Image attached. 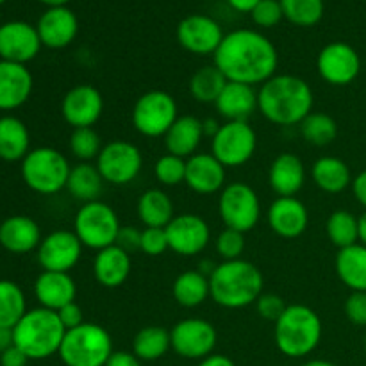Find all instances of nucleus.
Listing matches in <instances>:
<instances>
[{
	"label": "nucleus",
	"instance_id": "f257e3e1",
	"mask_svg": "<svg viewBox=\"0 0 366 366\" xmlns=\"http://www.w3.org/2000/svg\"><path fill=\"white\" fill-rule=\"evenodd\" d=\"M213 64L227 81L256 88L277 74L279 54L274 43L259 31L236 29L224 36Z\"/></svg>",
	"mask_w": 366,
	"mask_h": 366
},
{
	"label": "nucleus",
	"instance_id": "39448f33",
	"mask_svg": "<svg viewBox=\"0 0 366 366\" xmlns=\"http://www.w3.org/2000/svg\"><path fill=\"white\" fill-rule=\"evenodd\" d=\"M11 335L14 347H18L29 360L39 361L59 354L66 329L61 324L56 311L36 307L24 315Z\"/></svg>",
	"mask_w": 366,
	"mask_h": 366
},
{
	"label": "nucleus",
	"instance_id": "aec40b11",
	"mask_svg": "<svg viewBox=\"0 0 366 366\" xmlns=\"http://www.w3.org/2000/svg\"><path fill=\"white\" fill-rule=\"evenodd\" d=\"M272 231L285 239H295L307 231L310 211L297 197H277L267 211Z\"/></svg>",
	"mask_w": 366,
	"mask_h": 366
},
{
	"label": "nucleus",
	"instance_id": "7ed1b4c3",
	"mask_svg": "<svg viewBox=\"0 0 366 366\" xmlns=\"http://www.w3.org/2000/svg\"><path fill=\"white\" fill-rule=\"evenodd\" d=\"M263 286L264 277L259 268L243 257L222 261L209 275L211 299L225 310H243L256 304Z\"/></svg>",
	"mask_w": 366,
	"mask_h": 366
},
{
	"label": "nucleus",
	"instance_id": "de8ad7c7",
	"mask_svg": "<svg viewBox=\"0 0 366 366\" xmlns=\"http://www.w3.org/2000/svg\"><path fill=\"white\" fill-rule=\"evenodd\" d=\"M256 310L261 318L270 320L275 324V322L281 318V315L285 313L286 302L281 295H277V293H261V297L256 302Z\"/></svg>",
	"mask_w": 366,
	"mask_h": 366
},
{
	"label": "nucleus",
	"instance_id": "13d9d810",
	"mask_svg": "<svg viewBox=\"0 0 366 366\" xmlns=\"http://www.w3.org/2000/svg\"><path fill=\"white\" fill-rule=\"evenodd\" d=\"M222 124H218L214 118H206V120H202V131H204V138H213L214 134L218 132V129H220Z\"/></svg>",
	"mask_w": 366,
	"mask_h": 366
},
{
	"label": "nucleus",
	"instance_id": "b1692460",
	"mask_svg": "<svg viewBox=\"0 0 366 366\" xmlns=\"http://www.w3.org/2000/svg\"><path fill=\"white\" fill-rule=\"evenodd\" d=\"M34 297L39 307L59 311L66 304L75 302L77 285H75L74 277L66 272L43 270L34 281Z\"/></svg>",
	"mask_w": 366,
	"mask_h": 366
},
{
	"label": "nucleus",
	"instance_id": "5fc2aeb1",
	"mask_svg": "<svg viewBox=\"0 0 366 366\" xmlns=\"http://www.w3.org/2000/svg\"><path fill=\"white\" fill-rule=\"evenodd\" d=\"M350 188H352V193L354 197H356L357 202H360V206H363L366 211V170L360 172V174L352 179V186H350Z\"/></svg>",
	"mask_w": 366,
	"mask_h": 366
},
{
	"label": "nucleus",
	"instance_id": "bf43d9fd",
	"mask_svg": "<svg viewBox=\"0 0 366 366\" xmlns=\"http://www.w3.org/2000/svg\"><path fill=\"white\" fill-rule=\"evenodd\" d=\"M11 345H13V335H11V331H7V329L0 327V354Z\"/></svg>",
	"mask_w": 366,
	"mask_h": 366
},
{
	"label": "nucleus",
	"instance_id": "ddd939ff",
	"mask_svg": "<svg viewBox=\"0 0 366 366\" xmlns=\"http://www.w3.org/2000/svg\"><path fill=\"white\" fill-rule=\"evenodd\" d=\"M172 350L182 360L202 361L214 354L218 332L209 320L204 318H184L177 322L170 331Z\"/></svg>",
	"mask_w": 366,
	"mask_h": 366
},
{
	"label": "nucleus",
	"instance_id": "e2e57ef3",
	"mask_svg": "<svg viewBox=\"0 0 366 366\" xmlns=\"http://www.w3.org/2000/svg\"><path fill=\"white\" fill-rule=\"evenodd\" d=\"M300 366H338V365L331 363V361H325V360H310Z\"/></svg>",
	"mask_w": 366,
	"mask_h": 366
},
{
	"label": "nucleus",
	"instance_id": "c756f323",
	"mask_svg": "<svg viewBox=\"0 0 366 366\" xmlns=\"http://www.w3.org/2000/svg\"><path fill=\"white\" fill-rule=\"evenodd\" d=\"M31 152V134L24 122L13 114L0 117V159L7 163L24 161Z\"/></svg>",
	"mask_w": 366,
	"mask_h": 366
},
{
	"label": "nucleus",
	"instance_id": "9d476101",
	"mask_svg": "<svg viewBox=\"0 0 366 366\" xmlns=\"http://www.w3.org/2000/svg\"><path fill=\"white\" fill-rule=\"evenodd\" d=\"M261 213L259 195L247 182H231L220 192L218 214L225 227L247 234L259 224Z\"/></svg>",
	"mask_w": 366,
	"mask_h": 366
},
{
	"label": "nucleus",
	"instance_id": "6ab92c4d",
	"mask_svg": "<svg viewBox=\"0 0 366 366\" xmlns=\"http://www.w3.org/2000/svg\"><path fill=\"white\" fill-rule=\"evenodd\" d=\"M36 25L21 20L6 21L0 25V59L27 64L41 50Z\"/></svg>",
	"mask_w": 366,
	"mask_h": 366
},
{
	"label": "nucleus",
	"instance_id": "a211bd4d",
	"mask_svg": "<svg viewBox=\"0 0 366 366\" xmlns=\"http://www.w3.org/2000/svg\"><path fill=\"white\" fill-rule=\"evenodd\" d=\"M104 113V97L93 84H77L64 93L61 114L70 127H93Z\"/></svg>",
	"mask_w": 366,
	"mask_h": 366
},
{
	"label": "nucleus",
	"instance_id": "37998d69",
	"mask_svg": "<svg viewBox=\"0 0 366 366\" xmlns=\"http://www.w3.org/2000/svg\"><path fill=\"white\" fill-rule=\"evenodd\" d=\"M154 175L163 186H179L186 179V159L174 156V154H164L154 164Z\"/></svg>",
	"mask_w": 366,
	"mask_h": 366
},
{
	"label": "nucleus",
	"instance_id": "09e8293b",
	"mask_svg": "<svg viewBox=\"0 0 366 366\" xmlns=\"http://www.w3.org/2000/svg\"><path fill=\"white\" fill-rule=\"evenodd\" d=\"M345 317L356 327L366 329V292H352L347 297Z\"/></svg>",
	"mask_w": 366,
	"mask_h": 366
},
{
	"label": "nucleus",
	"instance_id": "4c0bfd02",
	"mask_svg": "<svg viewBox=\"0 0 366 366\" xmlns=\"http://www.w3.org/2000/svg\"><path fill=\"white\" fill-rule=\"evenodd\" d=\"M225 84H227L225 75L214 64H206L189 79V95L200 104H214Z\"/></svg>",
	"mask_w": 366,
	"mask_h": 366
},
{
	"label": "nucleus",
	"instance_id": "1a4fd4ad",
	"mask_svg": "<svg viewBox=\"0 0 366 366\" xmlns=\"http://www.w3.org/2000/svg\"><path fill=\"white\" fill-rule=\"evenodd\" d=\"M177 118V100L164 89H150L139 95L131 113L132 127L145 138H164Z\"/></svg>",
	"mask_w": 366,
	"mask_h": 366
},
{
	"label": "nucleus",
	"instance_id": "4468645a",
	"mask_svg": "<svg viewBox=\"0 0 366 366\" xmlns=\"http://www.w3.org/2000/svg\"><path fill=\"white\" fill-rule=\"evenodd\" d=\"M317 70L322 81L331 86H349L360 77L361 57L352 45L345 41L327 43L318 52Z\"/></svg>",
	"mask_w": 366,
	"mask_h": 366
},
{
	"label": "nucleus",
	"instance_id": "f704fd0d",
	"mask_svg": "<svg viewBox=\"0 0 366 366\" xmlns=\"http://www.w3.org/2000/svg\"><path fill=\"white\" fill-rule=\"evenodd\" d=\"M172 295L181 307L193 310L202 306L207 299H211L209 277L200 274L199 270L182 272L172 285Z\"/></svg>",
	"mask_w": 366,
	"mask_h": 366
},
{
	"label": "nucleus",
	"instance_id": "0e129e2a",
	"mask_svg": "<svg viewBox=\"0 0 366 366\" xmlns=\"http://www.w3.org/2000/svg\"><path fill=\"white\" fill-rule=\"evenodd\" d=\"M363 347H365V354H366V329H365V338H363Z\"/></svg>",
	"mask_w": 366,
	"mask_h": 366
},
{
	"label": "nucleus",
	"instance_id": "f8f14e48",
	"mask_svg": "<svg viewBox=\"0 0 366 366\" xmlns=\"http://www.w3.org/2000/svg\"><path fill=\"white\" fill-rule=\"evenodd\" d=\"M100 175L107 184H131L143 168V154L138 145L125 139H113L106 143L95 161Z\"/></svg>",
	"mask_w": 366,
	"mask_h": 366
},
{
	"label": "nucleus",
	"instance_id": "423d86ee",
	"mask_svg": "<svg viewBox=\"0 0 366 366\" xmlns=\"http://www.w3.org/2000/svg\"><path fill=\"white\" fill-rule=\"evenodd\" d=\"M71 164L61 150L54 147L32 149L21 161V179L29 189L39 195H56L66 189Z\"/></svg>",
	"mask_w": 366,
	"mask_h": 366
},
{
	"label": "nucleus",
	"instance_id": "c85d7f7f",
	"mask_svg": "<svg viewBox=\"0 0 366 366\" xmlns=\"http://www.w3.org/2000/svg\"><path fill=\"white\" fill-rule=\"evenodd\" d=\"M163 139L168 154L188 159L193 154H197L204 139L202 120H199L193 114H182L174 122V125L164 134Z\"/></svg>",
	"mask_w": 366,
	"mask_h": 366
},
{
	"label": "nucleus",
	"instance_id": "cd10ccee",
	"mask_svg": "<svg viewBox=\"0 0 366 366\" xmlns=\"http://www.w3.org/2000/svg\"><path fill=\"white\" fill-rule=\"evenodd\" d=\"M214 107L225 122H249L257 111V89L242 82L227 81Z\"/></svg>",
	"mask_w": 366,
	"mask_h": 366
},
{
	"label": "nucleus",
	"instance_id": "79ce46f5",
	"mask_svg": "<svg viewBox=\"0 0 366 366\" xmlns=\"http://www.w3.org/2000/svg\"><path fill=\"white\" fill-rule=\"evenodd\" d=\"M68 147H70L71 156L79 159V163H92V161H97L104 145L95 129L81 127L71 131Z\"/></svg>",
	"mask_w": 366,
	"mask_h": 366
},
{
	"label": "nucleus",
	"instance_id": "f3484780",
	"mask_svg": "<svg viewBox=\"0 0 366 366\" xmlns=\"http://www.w3.org/2000/svg\"><path fill=\"white\" fill-rule=\"evenodd\" d=\"M84 245L74 231L59 229L41 239L38 247V263L46 272H66L77 267Z\"/></svg>",
	"mask_w": 366,
	"mask_h": 366
},
{
	"label": "nucleus",
	"instance_id": "4d7b16f0",
	"mask_svg": "<svg viewBox=\"0 0 366 366\" xmlns=\"http://www.w3.org/2000/svg\"><path fill=\"white\" fill-rule=\"evenodd\" d=\"M261 0H227L229 6L232 7L234 11H238V13H252L254 7L259 4Z\"/></svg>",
	"mask_w": 366,
	"mask_h": 366
},
{
	"label": "nucleus",
	"instance_id": "c9c22d12",
	"mask_svg": "<svg viewBox=\"0 0 366 366\" xmlns=\"http://www.w3.org/2000/svg\"><path fill=\"white\" fill-rule=\"evenodd\" d=\"M172 349L170 331L161 325H147L136 332L132 340V352L142 361H157Z\"/></svg>",
	"mask_w": 366,
	"mask_h": 366
},
{
	"label": "nucleus",
	"instance_id": "393cba45",
	"mask_svg": "<svg viewBox=\"0 0 366 366\" xmlns=\"http://www.w3.org/2000/svg\"><path fill=\"white\" fill-rule=\"evenodd\" d=\"M268 184L277 197H297L306 184V167L293 152H282L272 161Z\"/></svg>",
	"mask_w": 366,
	"mask_h": 366
},
{
	"label": "nucleus",
	"instance_id": "a878e982",
	"mask_svg": "<svg viewBox=\"0 0 366 366\" xmlns=\"http://www.w3.org/2000/svg\"><path fill=\"white\" fill-rule=\"evenodd\" d=\"M38 222L25 214H14L0 224V245L11 254H29L41 243Z\"/></svg>",
	"mask_w": 366,
	"mask_h": 366
},
{
	"label": "nucleus",
	"instance_id": "0eeeda50",
	"mask_svg": "<svg viewBox=\"0 0 366 366\" xmlns=\"http://www.w3.org/2000/svg\"><path fill=\"white\" fill-rule=\"evenodd\" d=\"M113 352L109 331L99 324L84 322L66 331L57 356L64 366H106Z\"/></svg>",
	"mask_w": 366,
	"mask_h": 366
},
{
	"label": "nucleus",
	"instance_id": "ea45409f",
	"mask_svg": "<svg viewBox=\"0 0 366 366\" xmlns=\"http://www.w3.org/2000/svg\"><path fill=\"white\" fill-rule=\"evenodd\" d=\"M300 134L310 145L327 147L338 138V124L335 118L322 111H313L307 114L299 125Z\"/></svg>",
	"mask_w": 366,
	"mask_h": 366
},
{
	"label": "nucleus",
	"instance_id": "8fccbe9b",
	"mask_svg": "<svg viewBox=\"0 0 366 366\" xmlns=\"http://www.w3.org/2000/svg\"><path fill=\"white\" fill-rule=\"evenodd\" d=\"M56 313H57L61 324L64 325V329H66V331L79 327V325H82L86 322L84 320V313H82V307L79 306L77 302L66 304V306L61 307V310L56 311Z\"/></svg>",
	"mask_w": 366,
	"mask_h": 366
},
{
	"label": "nucleus",
	"instance_id": "2eb2a0df",
	"mask_svg": "<svg viewBox=\"0 0 366 366\" xmlns=\"http://www.w3.org/2000/svg\"><path fill=\"white\" fill-rule=\"evenodd\" d=\"M164 231H167L168 238V250L177 256H199L211 243L209 224L199 214H175L174 220L164 227Z\"/></svg>",
	"mask_w": 366,
	"mask_h": 366
},
{
	"label": "nucleus",
	"instance_id": "680f3d73",
	"mask_svg": "<svg viewBox=\"0 0 366 366\" xmlns=\"http://www.w3.org/2000/svg\"><path fill=\"white\" fill-rule=\"evenodd\" d=\"M41 4H45L46 7H63L66 4H70L71 0H39Z\"/></svg>",
	"mask_w": 366,
	"mask_h": 366
},
{
	"label": "nucleus",
	"instance_id": "4be33fe9",
	"mask_svg": "<svg viewBox=\"0 0 366 366\" xmlns=\"http://www.w3.org/2000/svg\"><path fill=\"white\" fill-rule=\"evenodd\" d=\"M36 29L43 46L52 50L66 49L79 34L77 14L66 6L46 7L36 24Z\"/></svg>",
	"mask_w": 366,
	"mask_h": 366
},
{
	"label": "nucleus",
	"instance_id": "6e6552de",
	"mask_svg": "<svg viewBox=\"0 0 366 366\" xmlns=\"http://www.w3.org/2000/svg\"><path fill=\"white\" fill-rule=\"evenodd\" d=\"M120 218L109 204L102 200L81 204L74 218V232L84 249L102 250L106 247L117 245L120 232Z\"/></svg>",
	"mask_w": 366,
	"mask_h": 366
},
{
	"label": "nucleus",
	"instance_id": "9b49d317",
	"mask_svg": "<svg viewBox=\"0 0 366 366\" xmlns=\"http://www.w3.org/2000/svg\"><path fill=\"white\" fill-rule=\"evenodd\" d=\"M257 150V134L249 122H224L211 138V154L225 168L249 163Z\"/></svg>",
	"mask_w": 366,
	"mask_h": 366
},
{
	"label": "nucleus",
	"instance_id": "3c124183",
	"mask_svg": "<svg viewBox=\"0 0 366 366\" xmlns=\"http://www.w3.org/2000/svg\"><path fill=\"white\" fill-rule=\"evenodd\" d=\"M139 243H142V231L138 227H132V225H129V227L122 225L120 232H118L117 245L131 254L132 250H139Z\"/></svg>",
	"mask_w": 366,
	"mask_h": 366
},
{
	"label": "nucleus",
	"instance_id": "a19ab883",
	"mask_svg": "<svg viewBox=\"0 0 366 366\" xmlns=\"http://www.w3.org/2000/svg\"><path fill=\"white\" fill-rule=\"evenodd\" d=\"M279 2L286 20L297 27H313L324 18V0H279Z\"/></svg>",
	"mask_w": 366,
	"mask_h": 366
},
{
	"label": "nucleus",
	"instance_id": "a18cd8bd",
	"mask_svg": "<svg viewBox=\"0 0 366 366\" xmlns=\"http://www.w3.org/2000/svg\"><path fill=\"white\" fill-rule=\"evenodd\" d=\"M252 21L261 29H272L275 25H279L285 18L282 13V6L279 0H261L254 11L250 13Z\"/></svg>",
	"mask_w": 366,
	"mask_h": 366
},
{
	"label": "nucleus",
	"instance_id": "603ef678",
	"mask_svg": "<svg viewBox=\"0 0 366 366\" xmlns=\"http://www.w3.org/2000/svg\"><path fill=\"white\" fill-rule=\"evenodd\" d=\"M29 357L18 347L11 345L0 354V366H27Z\"/></svg>",
	"mask_w": 366,
	"mask_h": 366
},
{
	"label": "nucleus",
	"instance_id": "412c9836",
	"mask_svg": "<svg viewBox=\"0 0 366 366\" xmlns=\"http://www.w3.org/2000/svg\"><path fill=\"white\" fill-rule=\"evenodd\" d=\"M227 168L213 154L197 152L186 159L184 184L197 195H213L225 188Z\"/></svg>",
	"mask_w": 366,
	"mask_h": 366
},
{
	"label": "nucleus",
	"instance_id": "72a5a7b5",
	"mask_svg": "<svg viewBox=\"0 0 366 366\" xmlns=\"http://www.w3.org/2000/svg\"><path fill=\"white\" fill-rule=\"evenodd\" d=\"M104 177L100 175L95 163H77L71 167L70 177L66 182V192L77 202L88 204L93 200H100L104 192Z\"/></svg>",
	"mask_w": 366,
	"mask_h": 366
},
{
	"label": "nucleus",
	"instance_id": "864d4df0",
	"mask_svg": "<svg viewBox=\"0 0 366 366\" xmlns=\"http://www.w3.org/2000/svg\"><path fill=\"white\" fill-rule=\"evenodd\" d=\"M143 361L134 356V352H127V350H114L111 357L107 360L106 366H143Z\"/></svg>",
	"mask_w": 366,
	"mask_h": 366
},
{
	"label": "nucleus",
	"instance_id": "f03ea898",
	"mask_svg": "<svg viewBox=\"0 0 366 366\" xmlns=\"http://www.w3.org/2000/svg\"><path fill=\"white\" fill-rule=\"evenodd\" d=\"M315 93L310 82L292 74H275L257 89V111L281 127L300 125L313 113Z\"/></svg>",
	"mask_w": 366,
	"mask_h": 366
},
{
	"label": "nucleus",
	"instance_id": "49530a36",
	"mask_svg": "<svg viewBox=\"0 0 366 366\" xmlns=\"http://www.w3.org/2000/svg\"><path fill=\"white\" fill-rule=\"evenodd\" d=\"M139 250L147 256H161L168 250V238L167 231L161 227H145L142 231V243Z\"/></svg>",
	"mask_w": 366,
	"mask_h": 366
},
{
	"label": "nucleus",
	"instance_id": "2f4dec72",
	"mask_svg": "<svg viewBox=\"0 0 366 366\" xmlns=\"http://www.w3.org/2000/svg\"><path fill=\"white\" fill-rule=\"evenodd\" d=\"M311 177H313V182L317 184L318 189L331 193V195H336V193H342L347 188H350L354 179L349 164L335 156H324L315 161Z\"/></svg>",
	"mask_w": 366,
	"mask_h": 366
},
{
	"label": "nucleus",
	"instance_id": "c03bdc74",
	"mask_svg": "<svg viewBox=\"0 0 366 366\" xmlns=\"http://www.w3.org/2000/svg\"><path fill=\"white\" fill-rule=\"evenodd\" d=\"M245 245V234L229 227H225L214 239V249H217V254L222 257V261L242 259Z\"/></svg>",
	"mask_w": 366,
	"mask_h": 366
},
{
	"label": "nucleus",
	"instance_id": "052dcab7",
	"mask_svg": "<svg viewBox=\"0 0 366 366\" xmlns=\"http://www.w3.org/2000/svg\"><path fill=\"white\" fill-rule=\"evenodd\" d=\"M360 243L366 247V211L360 217Z\"/></svg>",
	"mask_w": 366,
	"mask_h": 366
},
{
	"label": "nucleus",
	"instance_id": "58836bf2",
	"mask_svg": "<svg viewBox=\"0 0 366 366\" xmlns=\"http://www.w3.org/2000/svg\"><path fill=\"white\" fill-rule=\"evenodd\" d=\"M325 232L332 245L338 247V250L356 245L360 243V218L349 209L332 211L325 222Z\"/></svg>",
	"mask_w": 366,
	"mask_h": 366
},
{
	"label": "nucleus",
	"instance_id": "5701e85b",
	"mask_svg": "<svg viewBox=\"0 0 366 366\" xmlns=\"http://www.w3.org/2000/svg\"><path fill=\"white\" fill-rule=\"evenodd\" d=\"M34 79L27 64L0 59V111H14L31 99Z\"/></svg>",
	"mask_w": 366,
	"mask_h": 366
},
{
	"label": "nucleus",
	"instance_id": "20e7f679",
	"mask_svg": "<svg viewBox=\"0 0 366 366\" xmlns=\"http://www.w3.org/2000/svg\"><path fill=\"white\" fill-rule=\"evenodd\" d=\"M324 335L322 318L306 304H290L274 327L279 352L290 360H302L318 349Z\"/></svg>",
	"mask_w": 366,
	"mask_h": 366
},
{
	"label": "nucleus",
	"instance_id": "7c9ffc66",
	"mask_svg": "<svg viewBox=\"0 0 366 366\" xmlns=\"http://www.w3.org/2000/svg\"><path fill=\"white\" fill-rule=\"evenodd\" d=\"M335 270L350 292H366V247L363 243L338 250Z\"/></svg>",
	"mask_w": 366,
	"mask_h": 366
},
{
	"label": "nucleus",
	"instance_id": "69168bd1",
	"mask_svg": "<svg viewBox=\"0 0 366 366\" xmlns=\"http://www.w3.org/2000/svg\"><path fill=\"white\" fill-rule=\"evenodd\" d=\"M7 2V0H0V6H2V4H6Z\"/></svg>",
	"mask_w": 366,
	"mask_h": 366
},
{
	"label": "nucleus",
	"instance_id": "473e14b6",
	"mask_svg": "<svg viewBox=\"0 0 366 366\" xmlns=\"http://www.w3.org/2000/svg\"><path fill=\"white\" fill-rule=\"evenodd\" d=\"M136 213L145 227L164 229L175 217L174 202L168 193L159 188H150L139 195Z\"/></svg>",
	"mask_w": 366,
	"mask_h": 366
},
{
	"label": "nucleus",
	"instance_id": "6e6d98bb",
	"mask_svg": "<svg viewBox=\"0 0 366 366\" xmlns=\"http://www.w3.org/2000/svg\"><path fill=\"white\" fill-rule=\"evenodd\" d=\"M197 366H236V363L231 360V357L224 356V354H211V356H207L206 360L199 361V365Z\"/></svg>",
	"mask_w": 366,
	"mask_h": 366
},
{
	"label": "nucleus",
	"instance_id": "dca6fc26",
	"mask_svg": "<svg viewBox=\"0 0 366 366\" xmlns=\"http://www.w3.org/2000/svg\"><path fill=\"white\" fill-rule=\"evenodd\" d=\"M175 36L186 52L195 56H214L225 34L214 18L195 13L179 21Z\"/></svg>",
	"mask_w": 366,
	"mask_h": 366
},
{
	"label": "nucleus",
	"instance_id": "bb28decb",
	"mask_svg": "<svg viewBox=\"0 0 366 366\" xmlns=\"http://www.w3.org/2000/svg\"><path fill=\"white\" fill-rule=\"evenodd\" d=\"M132 270L131 254L118 245L106 247L93 257V277L104 288H120Z\"/></svg>",
	"mask_w": 366,
	"mask_h": 366
},
{
	"label": "nucleus",
	"instance_id": "e433bc0d",
	"mask_svg": "<svg viewBox=\"0 0 366 366\" xmlns=\"http://www.w3.org/2000/svg\"><path fill=\"white\" fill-rule=\"evenodd\" d=\"M27 299L20 286L9 279L0 281V327L13 331L27 313Z\"/></svg>",
	"mask_w": 366,
	"mask_h": 366
}]
</instances>
